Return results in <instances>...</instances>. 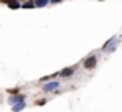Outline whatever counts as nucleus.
<instances>
[{
  "instance_id": "nucleus-8",
  "label": "nucleus",
  "mask_w": 122,
  "mask_h": 112,
  "mask_svg": "<svg viewBox=\"0 0 122 112\" xmlns=\"http://www.w3.org/2000/svg\"><path fill=\"white\" fill-rule=\"evenodd\" d=\"M73 73V69H64V71H61V76H68Z\"/></svg>"
},
{
  "instance_id": "nucleus-4",
  "label": "nucleus",
  "mask_w": 122,
  "mask_h": 112,
  "mask_svg": "<svg viewBox=\"0 0 122 112\" xmlns=\"http://www.w3.org/2000/svg\"><path fill=\"white\" fill-rule=\"evenodd\" d=\"M23 107H25V104H23V101H21V102H18V104H13V111H21V109H23Z\"/></svg>"
},
{
  "instance_id": "nucleus-2",
  "label": "nucleus",
  "mask_w": 122,
  "mask_h": 112,
  "mask_svg": "<svg viewBox=\"0 0 122 112\" xmlns=\"http://www.w3.org/2000/svg\"><path fill=\"white\" fill-rule=\"evenodd\" d=\"M116 45H117V40L114 38V40H111V41H109V45H106V46H104V51H112V50L116 48Z\"/></svg>"
},
{
  "instance_id": "nucleus-7",
  "label": "nucleus",
  "mask_w": 122,
  "mask_h": 112,
  "mask_svg": "<svg viewBox=\"0 0 122 112\" xmlns=\"http://www.w3.org/2000/svg\"><path fill=\"white\" fill-rule=\"evenodd\" d=\"M8 7H10V8H17V7H18V3H17V2H13V0H10V2H8Z\"/></svg>"
},
{
  "instance_id": "nucleus-9",
  "label": "nucleus",
  "mask_w": 122,
  "mask_h": 112,
  "mask_svg": "<svg viewBox=\"0 0 122 112\" xmlns=\"http://www.w3.org/2000/svg\"><path fill=\"white\" fill-rule=\"evenodd\" d=\"M51 2H60V0H51Z\"/></svg>"
},
{
  "instance_id": "nucleus-1",
  "label": "nucleus",
  "mask_w": 122,
  "mask_h": 112,
  "mask_svg": "<svg viewBox=\"0 0 122 112\" xmlns=\"http://www.w3.org/2000/svg\"><path fill=\"white\" fill-rule=\"evenodd\" d=\"M84 66H86L87 69H92V68L96 66V58H94V56L87 58V59H86V63H84Z\"/></svg>"
},
{
  "instance_id": "nucleus-6",
  "label": "nucleus",
  "mask_w": 122,
  "mask_h": 112,
  "mask_svg": "<svg viewBox=\"0 0 122 112\" xmlns=\"http://www.w3.org/2000/svg\"><path fill=\"white\" fill-rule=\"evenodd\" d=\"M46 3H48V0H36V2H35L36 7H45Z\"/></svg>"
},
{
  "instance_id": "nucleus-5",
  "label": "nucleus",
  "mask_w": 122,
  "mask_h": 112,
  "mask_svg": "<svg viewBox=\"0 0 122 112\" xmlns=\"http://www.w3.org/2000/svg\"><path fill=\"white\" fill-rule=\"evenodd\" d=\"M21 101H23V99H21L20 96H13V97H10V102H12V104H15V102H21Z\"/></svg>"
},
{
  "instance_id": "nucleus-3",
  "label": "nucleus",
  "mask_w": 122,
  "mask_h": 112,
  "mask_svg": "<svg viewBox=\"0 0 122 112\" xmlns=\"http://www.w3.org/2000/svg\"><path fill=\"white\" fill-rule=\"evenodd\" d=\"M56 87H58V82H51V84H46L45 86V91H53Z\"/></svg>"
}]
</instances>
